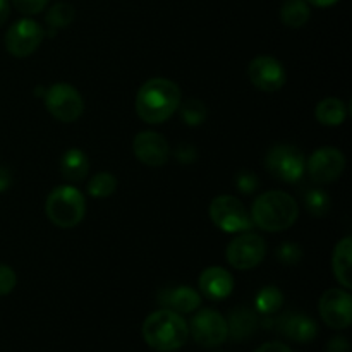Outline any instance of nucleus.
<instances>
[{
  "label": "nucleus",
  "instance_id": "4468645a",
  "mask_svg": "<svg viewBox=\"0 0 352 352\" xmlns=\"http://www.w3.org/2000/svg\"><path fill=\"white\" fill-rule=\"evenodd\" d=\"M133 151L141 164L148 167H162L168 162L170 146L162 134L155 131H141L133 141Z\"/></svg>",
  "mask_w": 352,
  "mask_h": 352
},
{
  "label": "nucleus",
  "instance_id": "6ab92c4d",
  "mask_svg": "<svg viewBox=\"0 0 352 352\" xmlns=\"http://www.w3.org/2000/svg\"><path fill=\"white\" fill-rule=\"evenodd\" d=\"M60 170L65 181L69 182H81L88 175L89 162L85 151L78 150V148H71L62 155Z\"/></svg>",
  "mask_w": 352,
  "mask_h": 352
},
{
  "label": "nucleus",
  "instance_id": "7c9ffc66",
  "mask_svg": "<svg viewBox=\"0 0 352 352\" xmlns=\"http://www.w3.org/2000/svg\"><path fill=\"white\" fill-rule=\"evenodd\" d=\"M12 3L19 12L26 14V16H34V14L45 10L48 0H12Z\"/></svg>",
  "mask_w": 352,
  "mask_h": 352
},
{
  "label": "nucleus",
  "instance_id": "9b49d317",
  "mask_svg": "<svg viewBox=\"0 0 352 352\" xmlns=\"http://www.w3.org/2000/svg\"><path fill=\"white\" fill-rule=\"evenodd\" d=\"M306 170L316 184H330L336 182L346 170V157L342 151L333 146L320 148L308 158Z\"/></svg>",
  "mask_w": 352,
  "mask_h": 352
},
{
  "label": "nucleus",
  "instance_id": "f3484780",
  "mask_svg": "<svg viewBox=\"0 0 352 352\" xmlns=\"http://www.w3.org/2000/svg\"><path fill=\"white\" fill-rule=\"evenodd\" d=\"M351 265H352V237L346 236L337 243L332 254V270L337 282L344 289L351 291Z\"/></svg>",
  "mask_w": 352,
  "mask_h": 352
},
{
  "label": "nucleus",
  "instance_id": "5701e85b",
  "mask_svg": "<svg viewBox=\"0 0 352 352\" xmlns=\"http://www.w3.org/2000/svg\"><path fill=\"white\" fill-rule=\"evenodd\" d=\"M256 309L261 315H272V313H277L278 309L284 305V294L278 291L274 285H268V287L261 289L256 296Z\"/></svg>",
  "mask_w": 352,
  "mask_h": 352
},
{
  "label": "nucleus",
  "instance_id": "39448f33",
  "mask_svg": "<svg viewBox=\"0 0 352 352\" xmlns=\"http://www.w3.org/2000/svg\"><path fill=\"white\" fill-rule=\"evenodd\" d=\"M208 213L215 227H219L222 232L227 234L248 232L254 226L253 220H251V213L236 196H217L210 203Z\"/></svg>",
  "mask_w": 352,
  "mask_h": 352
},
{
  "label": "nucleus",
  "instance_id": "0eeeda50",
  "mask_svg": "<svg viewBox=\"0 0 352 352\" xmlns=\"http://www.w3.org/2000/svg\"><path fill=\"white\" fill-rule=\"evenodd\" d=\"M265 168L274 177L284 182H298L306 170L305 155L296 146L278 144L274 146L265 157Z\"/></svg>",
  "mask_w": 352,
  "mask_h": 352
},
{
  "label": "nucleus",
  "instance_id": "f704fd0d",
  "mask_svg": "<svg viewBox=\"0 0 352 352\" xmlns=\"http://www.w3.org/2000/svg\"><path fill=\"white\" fill-rule=\"evenodd\" d=\"M9 14H10L9 0H0V26L9 19Z\"/></svg>",
  "mask_w": 352,
  "mask_h": 352
},
{
  "label": "nucleus",
  "instance_id": "f03ea898",
  "mask_svg": "<svg viewBox=\"0 0 352 352\" xmlns=\"http://www.w3.org/2000/svg\"><path fill=\"white\" fill-rule=\"evenodd\" d=\"M141 333L153 351L175 352L188 342L189 327L179 313L165 308L153 311L144 320Z\"/></svg>",
  "mask_w": 352,
  "mask_h": 352
},
{
  "label": "nucleus",
  "instance_id": "e433bc0d",
  "mask_svg": "<svg viewBox=\"0 0 352 352\" xmlns=\"http://www.w3.org/2000/svg\"><path fill=\"white\" fill-rule=\"evenodd\" d=\"M306 2L313 3V6H316V7H332V6H336L339 0H306Z\"/></svg>",
  "mask_w": 352,
  "mask_h": 352
},
{
  "label": "nucleus",
  "instance_id": "473e14b6",
  "mask_svg": "<svg viewBox=\"0 0 352 352\" xmlns=\"http://www.w3.org/2000/svg\"><path fill=\"white\" fill-rule=\"evenodd\" d=\"M177 158L181 164H192L196 160V151L191 144H182L177 150Z\"/></svg>",
  "mask_w": 352,
  "mask_h": 352
},
{
  "label": "nucleus",
  "instance_id": "dca6fc26",
  "mask_svg": "<svg viewBox=\"0 0 352 352\" xmlns=\"http://www.w3.org/2000/svg\"><path fill=\"white\" fill-rule=\"evenodd\" d=\"M277 330L299 344L311 342L318 336V325L315 320L302 313H287L277 320Z\"/></svg>",
  "mask_w": 352,
  "mask_h": 352
},
{
  "label": "nucleus",
  "instance_id": "cd10ccee",
  "mask_svg": "<svg viewBox=\"0 0 352 352\" xmlns=\"http://www.w3.org/2000/svg\"><path fill=\"white\" fill-rule=\"evenodd\" d=\"M277 258H278V261H282V263L296 265L301 261L302 250L294 243H284L277 250Z\"/></svg>",
  "mask_w": 352,
  "mask_h": 352
},
{
  "label": "nucleus",
  "instance_id": "c9c22d12",
  "mask_svg": "<svg viewBox=\"0 0 352 352\" xmlns=\"http://www.w3.org/2000/svg\"><path fill=\"white\" fill-rule=\"evenodd\" d=\"M9 184H10V175H9V172H7L6 168L0 167V192L6 191V189L9 188Z\"/></svg>",
  "mask_w": 352,
  "mask_h": 352
},
{
  "label": "nucleus",
  "instance_id": "a211bd4d",
  "mask_svg": "<svg viewBox=\"0 0 352 352\" xmlns=\"http://www.w3.org/2000/svg\"><path fill=\"white\" fill-rule=\"evenodd\" d=\"M165 306L168 309L175 313H192L201 306V296H199L198 291H195L192 287H186V285H181V287H175L172 291H168L167 294L162 299Z\"/></svg>",
  "mask_w": 352,
  "mask_h": 352
},
{
  "label": "nucleus",
  "instance_id": "9d476101",
  "mask_svg": "<svg viewBox=\"0 0 352 352\" xmlns=\"http://www.w3.org/2000/svg\"><path fill=\"white\" fill-rule=\"evenodd\" d=\"M45 38V30L33 19H19L7 30L6 48L17 58L30 57L40 47Z\"/></svg>",
  "mask_w": 352,
  "mask_h": 352
},
{
  "label": "nucleus",
  "instance_id": "4be33fe9",
  "mask_svg": "<svg viewBox=\"0 0 352 352\" xmlns=\"http://www.w3.org/2000/svg\"><path fill=\"white\" fill-rule=\"evenodd\" d=\"M311 17L306 0H285L280 7V21L287 28H302Z\"/></svg>",
  "mask_w": 352,
  "mask_h": 352
},
{
  "label": "nucleus",
  "instance_id": "ddd939ff",
  "mask_svg": "<svg viewBox=\"0 0 352 352\" xmlns=\"http://www.w3.org/2000/svg\"><path fill=\"white\" fill-rule=\"evenodd\" d=\"M248 76H250V81L265 93L278 91L285 85L284 65L270 55H260L253 58L248 67Z\"/></svg>",
  "mask_w": 352,
  "mask_h": 352
},
{
  "label": "nucleus",
  "instance_id": "1a4fd4ad",
  "mask_svg": "<svg viewBox=\"0 0 352 352\" xmlns=\"http://www.w3.org/2000/svg\"><path fill=\"white\" fill-rule=\"evenodd\" d=\"M267 243L261 236L253 232H241L236 239L229 243L226 258L230 267L236 270H251L265 260Z\"/></svg>",
  "mask_w": 352,
  "mask_h": 352
},
{
  "label": "nucleus",
  "instance_id": "c85d7f7f",
  "mask_svg": "<svg viewBox=\"0 0 352 352\" xmlns=\"http://www.w3.org/2000/svg\"><path fill=\"white\" fill-rule=\"evenodd\" d=\"M260 186V181H258L256 175L250 170H241L239 174L236 175V188L237 191H241L243 195H251Z\"/></svg>",
  "mask_w": 352,
  "mask_h": 352
},
{
  "label": "nucleus",
  "instance_id": "bb28decb",
  "mask_svg": "<svg viewBox=\"0 0 352 352\" xmlns=\"http://www.w3.org/2000/svg\"><path fill=\"white\" fill-rule=\"evenodd\" d=\"M306 208L311 215L325 217L330 210V196L322 189H309L305 196Z\"/></svg>",
  "mask_w": 352,
  "mask_h": 352
},
{
  "label": "nucleus",
  "instance_id": "b1692460",
  "mask_svg": "<svg viewBox=\"0 0 352 352\" xmlns=\"http://www.w3.org/2000/svg\"><path fill=\"white\" fill-rule=\"evenodd\" d=\"M74 16H76V10L71 3L58 2L50 7L45 21H47L48 28H52V31L55 33V31L60 30V28H67L69 24L74 21Z\"/></svg>",
  "mask_w": 352,
  "mask_h": 352
},
{
  "label": "nucleus",
  "instance_id": "f8f14e48",
  "mask_svg": "<svg viewBox=\"0 0 352 352\" xmlns=\"http://www.w3.org/2000/svg\"><path fill=\"white\" fill-rule=\"evenodd\" d=\"M320 316L323 322L336 330L351 327L352 322V298L347 289H330L320 299Z\"/></svg>",
  "mask_w": 352,
  "mask_h": 352
},
{
  "label": "nucleus",
  "instance_id": "7ed1b4c3",
  "mask_svg": "<svg viewBox=\"0 0 352 352\" xmlns=\"http://www.w3.org/2000/svg\"><path fill=\"white\" fill-rule=\"evenodd\" d=\"M251 220L265 232H280L296 223L299 206L289 192L267 191L254 199L251 206Z\"/></svg>",
  "mask_w": 352,
  "mask_h": 352
},
{
  "label": "nucleus",
  "instance_id": "393cba45",
  "mask_svg": "<svg viewBox=\"0 0 352 352\" xmlns=\"http://www.w3.org/2000/svg\"><path fill=\"white\" fill-rule=\"evenodd\" d=\"M117 179L110 172H98L88 182V192L93 198H109L116 192Z\"/></svg>",
  "mask_w": 352,
  "mask_h": 352
},
{
  "label": "nucleus",
  "instance_id": "aec40b11",
  "mask_svg": "<svg viewBox=\"0 0 352 352\" xmlns=\"http://www.w3.org/2000/svg\"><path fill=\"white\" fill-rule=\"evenodd\" d=\"M229 336L234 340H244L253 336L258 327V320L254 311L248 308H236L229 316Z\"/></svg>",
  "mask_w": 352,
  "mask_h": 352
},
{
  "label": "nucleus",
  "instance_id": "f257e3e1",
  "mask_svg": "<svg viewBox=\"0 0 352 352\" xmlns=\"http://www.w3.org/2000/svg\"><path fill=\"white\" fill-rule=\"evenodd\" d=\"M182 100L181 88L167 78L148 79L136 95V112L146 124H162L174 116Z\"/></svg>",
  "mask_w": 352,
  "mask_h": 352
},
{
  "label": "nucleus",
  "instance_id": "423d86ee",
  "mask_svg": "<svg viewBox=\"0 0 352 352\" xmlns=\"http://www.w3.org/2000/svg\"><path fill=\"white\" fill-rule=\"evenodd\" d=\"M43 102L48 113L54 119L65 124L78 120L82 116V110H85L81 93L74 86L67 85V82H57V85L45 89Z\"/></svg>",
  "mask_w": 352,
  "mask_h": 352
},
{
  "label": "nucleus",
  "instance_id": "72a5a7b5",
  "mask_svg": "<svg viewBox=\"0 0 352 352\" xmlns=\"http://www.w3.org/2000/svg\"><path fill=\"white\" fill-rule=\"evenodd\" d=\"M254 352H294V351L282 342H267L261 347H258Z\"/></svg>",
  "mask_w": 352,
  "mask_h": 352
},
{
  "label": "nucleus",
  "instance_id": "20e7f679",
  "mask_svg": "<svg viewBox=\"0 0 352 352\" xmlns=\"http://www.w3.org/2000/svg\"><path fill=\"white\" fill-rule=\"evenodd\" d=\"M45 213L54 226L72 229L85 219L86 199L74 186H58L48 195Z\"/></svg>",
  "mask_w": 352,
  "mask_h": 352
},
{
  "label": "nucleus",
  "instance_id": "2eb2a0df",
  "mask_svg": "<svg viewBox=\"0 0 352 352\" xmlns=\"http://www.w3.org/2000/svg\"><path fill=\"white\" fill-rule=\"evenodd\" d=\"M199 291L205 298L212 301H223L232 294L234 278L226 268L222 267H208L201 272L198 278Z\"/></svg>",
  "mask_w": 352,
  "mask_h": 352
},
{
  "label": "nucleus",
  "instance_id": "2f4dec72",
  "mask_svg": "<svg viewBox=\"0 0 352 352\" xmlns=\"http://www.w3.org/2000/svg\"><path fill=\"white\" fill-rule=\"evenodd\" d=\"M327 352H351V346L346 337H333L327 346Z\"/></svg>",
  "mask_w": 352,
  "mask_h": 352
},
{
  "label": "nucleus",
  "instance_id": "412c9836",
  "mask_svg": "<svg viewBox=\"0 0 352 352\" xmlns=\"http://www.w3.org/2000/svg\"><path fill=\"white\" fill-rule=\"evenodd\" d=\"M316 120L323 126L336 127L344 124V120L347 119V105L340 98L336 96H330V98L322 100V102L316 105L315 110Z\"/></svg>",
  "mask_w": 352,
  "mask_h": 352
},
{
  "label": "nucleus",
  "instance_id": "a878e982",
  "mask_svg": "<svg viewBox=\"0 0 352 352\" xmlns=\"http://www.w3.org/2000/svg\"><path fill=\"white\" fill-rule=\"evenodd\" d=\"M181 110V117L188 126H199V124L205 122L206 119V107L205 103L199 102L196 98L186 100L184 103L179 105Z\"/></svg>",
  "mask_w": 352,
  "mask_h": 352
},
{
  "label": "nucleus",
  "instance_id": "6e6552de",
  "mask_svg": "<svg viewBox=\"0 0 352 352\" xmlns=\"http://www.w3.org/2000/svg\"><path fill=\"white\" fill-rule=\"evenodd\" d=\"M189 333L198 346L212 349V347L222 346L229 339V325L219 311L206 308L192 316Z\"/></svg>",
  "mask_w": 352,
  "mask_h": 352
},
{
  "label": "nucleus",
  "instance_id": "c756f323",
  "mask_svg": "<svg viewBox=\"0 0 352 352\" xmlns=\"http://www.w3.org/2000/svg\"><path fill=\"white\" fill-rule=\"evenodd\" d=\"M17 284V277L9 265L0 263V298L10 294Z\"/></svg>",
  "mask_w": 352,
  "mask_h": 352
}]
</instances>
